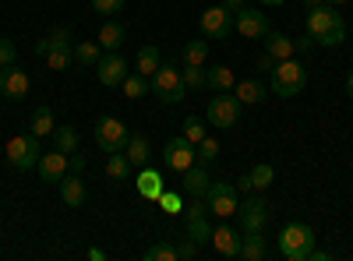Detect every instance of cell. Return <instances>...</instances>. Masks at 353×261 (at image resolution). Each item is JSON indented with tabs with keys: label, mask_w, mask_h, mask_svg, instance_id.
Instances as JSON below:
<instances>
[{
	"label": "cell",
	"mask_w": 353,
	"mask_h": 261,
	"mask_svg": "<svg viewBox=\"0 0 353 261\" xmlns=\"http://www.w3.org/2000/svg\"><path fill=\"white\" fill-rule=\"evenodd\" d=\"M269 78H272V96L293 99V96L304 92V85H307V67H304L301 61H293V56H286V61L276 64V71H272Z\"/></svg>",
	"instance_id": "3"
},
{
	"label": "cell",
	"mask_w": 353,
	"mask_h": 261,
	"mask_svg": "<svg viewBox=\"0 0 353 261\" xmlns=\"http://www.w3.org/2000/svg\"><path fill=\"white\" fill-rule=\"evenodd\" d=\"M346 96H350V99H353V71H350V74H346Z\"/></svg>",
	"instance_id": "53"
},
{
	"label": "cell",
	"mask_w": 353,
	"mask_h": 261,
	"mask_svg": "<svg viewBox=\"0 0 353 261\" xmlns=\"http://www.w3.org/2000/svg\"><path fill=\"white\" fill-rule=\"evenodd\" d=\"M121 89H124L128 99H141V96H149V78H141V74L134 71V74H128V78L121 81Z\"/></svg>",
	"instance_id": "36"
},
{
	"label": "cell",
	"mask_w": 353,
	"mask_h": 261,
	"mask_svg": "<svg viewBox=\"0 0 353 261\" xmlns=\"http://www.w3.org/2000/svg\"><path fill=\"white\" fill-rule=\"evenodd\" d=\"M106 177H110V180H128V177H131V159H128L124 152H110V159H106Z\"/></svg>",
	"instance_id": "31"
},
{
	"label": "cell",
	"mask_w": 353,
	"mask_h": 261,
	"mask_svg": "<svg viewBox=\"0 0 353 261\" xmlns=\"http://www.w3.org/2000/svg\"><path fill=\"white\" fill-rule=\"evenodd\" d=\"M68 163H71V169H68V173H81V169H85V156H74V152H71V156H68Z\"/></svg>",
	"instance_id": "48"
},
{
	"label": "cell",
	"mask_w": 353,
	"mask_h": 261,
	"mask_svg": "<svg viewBox=\"0 0 353 261\" xmlns=\"http://www.w3.org/2000/svg\"><path fill=\"white\" fill-rule=\"evenodd\" d=\"M241 240H244V233H233V226L212 229V247L219 258H241Z\"/></svg>",
	"instance_id": "16"
},
{
	"label": "cell",
	"mask_w": 353,
	"mask_h": 261,
	"mask_svg": "<svg viewBox=\"0 0 353 261\" xmlns=\"http://www.w3.org/2000/svg\"><path fill=\"white\" fill-rule=\"evenodd\" d=\"M8 163L18 169V173H25V169H32L36 163H39V138L28 131V134H14L11 141H8Z\"/></svg>",
	"instance_id": "7"
},
{
	"label": "cell",
	"mask_w": 353,
	"mask_h": 261,
	"mask_svg": "<svg viewBox=\"0 0 353 261\" xmlns=\"http://www.w3.org/2000/svg\"><path fill=\"white\" fill-rule=\"evenodd\" d=\"M198 28H201L205 39H226V36H233V14L223 4L205 8L201 18H198Z\"/></svg>",
	"instance_id": "9"
},
{
	"label": "cell",
	"mask_w": 353,
	"mask_h": 261,
	"mask_svg": "<svg viewBox=\"0 0 353 261\" xmlns=\"http://www.w3.org/2000/svg\"><path fill=\"white\" fill-rule=\"evenodd\" d=\"M276 64H279V61H276L272 53H261V56H258V71H261V74H272Z\"/></svg>",
	"instance_id": "46"
},
{
	"label": "cell",
	"mask_w": 353,
	"mask_h": 261,
	"mask_svg": "<svg viewBox=\"0 0 353 261\" xmlns=\"http://www.w3.org/2000/svg\"><path fill=\"white\" fill-rule=\"evenodd\" d=\"M241 109H244V103H241L237 96L216 92V96L209 99V109H205V117H209L212 127L230 131V127H237V124H241Z\"/></svg>",
	"instance_id": "5"
},
{
	"label": "cell",
	"mask_w": 353,
	"mask_h": 261,
	"mask_svg": "<svg viewBox=\"0 0 353 261\" xmlns=\"http://www.w3.org/2000/svg\"><path fill=\"white\" fill-rule=\"evenodd\" d=\"M336 25H343V14L332 4H314L307 11V36H314V43L325 36V32H332Z\"/></svg>",
	"instance_id": "14"
},
{
	"label": "cell",
	"mask_w": 353,
	"mask_h": 261,
	"mask_svg": "<svg viewBox=\"0 0 353 261\" xmlns=\"http://www.w3.org/2000/svg\"><path fill=\"white\" fill-rule=\"evenodd\" d=\"M74 61H78L81 67H96V64L103 61V46H99L96 39L78 43V46H74Z\"/></svg>",
	"instance_id": "29"
},
{
	"label": "cell",
	"mask_w": 353,
	"mask_h": 261,
	"mask_svg": "<svg viewBox=\"0 0 353 261\" xmlns=\"http://www.w3.org/2000/svg\"><path fill=\"white\" fill-rule=\"evenodd\" d=\"M149 92L166 106H176V103L188 99V85H184V74H181V67H176V61L159 64V71L149 78Z\"/></svg>",
	"instance_id": "1"
},
{
	"label": "cell",
	"mask_w": 353,
	"mask_h": 261,
	"mask_svg": "<svg viewBox=\"0 0 353 261\" xmlns=\"http://www.w3.org/2000/svg\"><path fill=\"white\" fill-rule=\"evenodd\" d=\"M36 169H39V180H43V184H61V180L68 177V169H71V163H68V152L53 149V152L39 156Z\"/></svg>",
	"instance_id": "15"
},
{
	"label": "cell",
	"mask_w": 353,
	"mask_h": 261,
	"mask_svg": "<svg viewBox=\"0 0 353 261\" xmlns=\"http://www.w3.org/2000/svg\"><path fill=\"white\" fill-rule=\"evenodd\" d=\"M293 43H297V53H307L314 46V36H301V39H293Z\"/></svg>",
	"instance_id": "49"
},
{
	"label": "cell",
	"mask_w": 353,
	"mask_h": 261,
	"mask_svg": "<svg viewBox=\"0 0 353 261\" xmlns=\"http://www.w3.org/2000/svg\"><path fill=\"white\" fill-rule=\"evenodd\" d=\"M124 156L131 159V166H149V156H152V149H149V138L145 134H131L128 138V145H124Z\"/></svg>",
	"instance_id": "24"
},
{
	"label": "cell",
	"mask_w": 353,
	"mask_h": 261,
	"mask_svg": "<svg viewBox=\"0 0 353 261\" xmlns=\"http://www.w3.org/2000/svg\"><path fill=\"white\" fill-rule=\"evenodd\" d=\"M191 145H198L201 138H205V121L201 117H194V113H191V117H184V131H181Z\"/></svg>",
	"instance_id": "40"
},
{
	"label": "cell",
	"mask_w": 353,
	"mask_h": 261,
	"mask_svg": "<svg viewBox=\"0 0 353 261\" xmlns=\"http://www.w3.org/2000/svg\"><path fill=\"white\" fill-rule=\"evenodd\" d=\"M68 43H71V28H53V32H50L46 39H39V43H36V53H39V56H46L53 46H68Z\"/></svg>",
	"instance_id": "35"
},
{
	"label": "cell",
	"mask_w": 353,
	"mask_h": 261,
	"mask_svg": "<svg viewBox=\"0 0 353 261\" xmlns=\"http://www.w3.org/2000/svg\"><path fill=\"white\" fill-rule=\"evenodd\" d=\"M237 191H244V194H251L254 191V184H251V173H244V177H237V184H233Z\"/></svg>",
	"instance_id": "47"
},
{
	"label": "cell",
	"mask_w": 353,
	"mask_h": 261,
	"mask_svg": "<svg viewBox=\"0 0 353 261\" xmlns=\"http://www.w3.org/2000/svg\"><path fill=\"white\" fill-rule=\"evenodd\" d=\"M219 4H223V8L230 11V14H237V11L244 8V0H219Z\"/></svg>",
	"instance_id": "50"
},
{
	"label": "cell",
	"mask_w": 353,
	"mask_h": 261,
	"mask_svg": "<svg viewBox=\"0 0 353 261\" xmlns=\"http://www.w3.org/2000/svg\"><path fill=\"white\" fill-rule=\"evenodd\" d=\"M159 64H163V56H159V46H152V43H145V46L138 50V61H134V71H138L141 78H152V74L159 71Z\"/></svg>",
	"instance_id": "23"
},
{
	"label": "cell",
	"mask_w": 353,
	"mask_h": 261,
	"mask_svg": "<svg viewBox=\"0 0 353 261\" xmlns=\"http://www.w3.org/2000/svg\"><path fill=\"white\" fill-rule=\"evenodd\" d=\"M61 201L68 209H81L88 201V191H85V180L78 177V173H68V177L61 180Z\"/></svg>",
	"instance_id": "17"
},
{
	"label": "cell",
	"mask_w": 353,
	"mask_h": 261,
	"mask_svg": "<svg viewBox=\"0 0 353 261\" xmlns=\"http://www.w3.org/2000/svg\"><path fill=\"white\" fill-rule=\"evenodd\" d=\"M233 96H237L244 106H258V103H265V96H269V92H265V85L258 78H248V81L233 85Z\"/></svg>",
	"instance_id": "22"
},
{
	"label": "cell",
	"mask_w": 353,
	"mask_h": 261,
	"mask_svg": "<svg viewBox=\"0 0 353 261\" xmlns=\"http://www.w3.org/2000/svg\"><path fill=\"white\" fill-rule=\"evenodd\" d=\"M28 92H32V78H28L21 67H14V64L0 67V96L11 99V103H21Z\"/></svg>",
	"instance_id": "10"
},
{
	"label": "cell",
	"mask_w": 353,
	"mask_h": 261,
	"mask_svg": "<svg viewBox=\"0 0 353 261\" xmlns=\"http://www.w3.org/2000/svg\"><path fill=\"white\" fill-rule=\"evenodd\" d=\"M14 61H18V46H14V39L0 36V67H8V64H14Z\"/></svg>",
	"instance_id": "42"
},
{
	"label": "cell",
	"mask_w": 353,
	"mask_h": 261,
	"mask_svg": "<svg viewBox=\"0 0 353 261\" xmlns=\"http://www.w3.org/2000/svg\"><path fill=\"white\" fill-rule=\"evenodd\" d=\"M205 209L219 219H233L241 209V191L233 184H223V180H212L209 191H205Z\"/></svg>",
	"instance_id": "4"
},
{
	"label": "cell",
	"mask_w": 353,
	"mask_h": 261,
	"mask_svg": "<svg viewBox=\"0 0 353 261\" xmlns=\"http://www.w3.org/2000/svg\"><path fill=\"white\" fill-rule=\"evenodd\" d=\"M241 258H244V261H265V258H269V244H265V237H261V233H244V240H241Z\"/></svg>",
	"instance_id": "27"
},
{
	"label": "cell",
	"mask_w": 353,
	"mask_h": 261,
	"mask_svg": "<svg viewBox=\"0 0 353 261\" xmlns=\"http://www.w3.org/2000/svg\"><path fill=\"white\" fill-rule=\"evenodd\" d=\"M181 74H184L188 92H201V89H205V67H191V64H184Z\"/></svg>",
	"instance_id": "39"
},
{
	"label": "cell",
	"mask_w": 353,
	"mask_h": 261,
	"mask_svg": "<svg viewBox=\"0 0 353 261\" xmlns=\"http://www.w3.org/2000/svg\"><path fill=\"white\" fill-rule=\"evenodd\" d=\"M205 61H209V43H205V39H191V43L184 46V64L205 67Z\"/></svg>",
	"instance_id": "33"
},
{
	"label": "cell",
	"mask_w": 353,
	"mask_h": 261,
	"mask_svg": "<svg viewBox=\"0 0 353 261\" xmlns=\"http://www.w3.org/2000/svg\"><path fill=\"white\" fill-rule=\"evenodd\" d=\"M212 222L205 219V216H191L188 219V240H194L198 247H205V244H212Z\"/></svg>",
	"instance_id": "28"
},
{
	"label": "cell",
	"mask_w": 353,
	"mask_h": 261,
	"mask_svg": "<svg viewBox=\"0 0 353 261\" xmlns=\"http://www.w3.org/2000/svg\"><path fill=\"white\" fill-rule=\"evenodd\" d=\"M88 261H106V251H99V247H88Z\"/></svg>",
	"instance_id": "51"
},
{
	"label": "cell",
	"mask_w": 353,
	"mask_h": 261,
	"mask_svg": "<svg viewBox=\"0 0 353 261\" xmlns=\"http://www.w3.org/2000/svg\"><path fill=\"white\" fill-rule=\"evenodd\" d=\"M128 4V0H92V8H96V14H103V18H110V14H117Z\"/></svg>",
	"instance_id": "43"
},
{
	"label": "cell",
	"mask_w": 353,
	"mask_h": 261,
	"mask_svg": "<svg viewBox=\"0 0 353 261\" xmlns=\"http://www.w3.org/2000/svg\"><path fill=\"white\" fill-rule=\"evenodd\" d=\"M350 169H353V163H350Z\"/></svg>",
	"instance_id": "55"
},
{
	"label": "cell",
	"mask_w": 353,
	"mask_h": 261,
	"mask_svg": "<svg viewBox=\"0 0 353 261\" xmlns=\"http://www.w3.org/2000/svg\"><path fill=\"white\" fill-rule=\"evenodd\" d=\"M92 138H96L99 149L110 156V152H124V145H128L131 131H128V124H121L117 117H99L96 127H92Z\"/></svg>",
	"instance_id": "6"
},
{
	"label": "cell",
	"mask_w": 353,
	"mask_h": 261,
	"mask_svg": "<svg viewBox=\"0 0 353 261\" xmlns=\"http://www.w3.org/2000/svg\"><path fill=\"white\" fill-rule=\"evenodd\" d=\"M50 138H53V149H61V152H68V156L78 149V131H74L71 124H57Z\"/></svg>",
	"instance_id": "30"
},
{
	"label": "cell",
	"mask_w": 353,
	"mask_h": 261,
	"mask_svg": "<svg viewBox=\"0 0 353 261\" xmlns=\"http://www.w3.org/2000/svg\"><path fill=\"white\" fill-rule=\"evenodd\" d=\"M181 177H184V191H188L191 198H205V191H209V184H212V177H209V169H205V163H201V166H198V163L188 166Z\"/></svg>",
	"instance_id": "18"
},
{
	"label": "cell",
	"mask_w": 353,
	"mask_h": 261,
	"mask_svg": "<svg viewBox=\"0 0 353 261\" xmlns=\"http://www.w3.org/2000/svg\"><path fill=\"white\" fill-rule=\"evenodd\" d=\"M96 74H99V81L106 85V89H117V85L131 74V64L121 56V50H113V53H103V61L96 64Z\"/></svg>",
	"instance_id": "13"
},
{
	"label": "cell",
	"mask_w": 353,
	"mask_h": 261,
	"mask_svg": "<svg viewBox=\"0 0 353 261\" xmlns=\"http://www.w3.org/2000/svg\"><path fill=\"white\" fill-rule=\"evenodd\" d=\"M314 4H332V8H339V4H350V0H311V8Z\"/></svg>",
	"instance_id": "52"
},
{
	"label": "cell",
	"mask_w": 353,
	"mask_h": 261,
	"mask_svg": "<svg viewBox=\"0 0 353 261\" xmlns=\"http://www.w3.org/2000/svg\"><path fill=\"white\" fill-rule=\"evenodd\" d=\"M272 180H276V169H272L269 163H258V166L251 169V184H254V191H269Z\"/></svg>",
	"instance_id": "37"
},
{
	"label": "cell",
	"mask_w": 353,
	"mask_h": 261,
	"mask_svg": "<svg viewBox=\"0 0 353 261\" xmlns=\"http://www.w3.org/2000/svg\"><path fill=\"white\" fill-rule=\"evenodd\" d=\"M194 152H198V159H201L205 166H209V163H216V159H219V141L205 134V138L194 145Z\"/></svg>",
	"instance_id": "38"
},
{
	"label": "cell",
	"mask_w": 353,
	"mask_h": 261,
	"mask_svg": "<svg viewBox=\"0 0 353 261\" xmlns=\"http://www.w3.org/2000/svg\"><path fill=\"white\" fill-rule=\"evenodd\" d=\"M265 53H272L276 61H286V56H297V43L283 32H269L265 36Z\"/></svg>",
	"instance_id": "25"
},
{
	"label": "cell",
	"mask_w": 353,
	"mask_h": 261,
	"mask_svg": "<svg viewBox=\"0 0 353 261\" xmlns=\"http://www.w3.org/2000/svg\"><path fill=\"white\" fill-rule=\"evenodd\" d=\"M159 209H163L166 216H181V212H184V201H181V194L163 191V194H159Z\"/></svg>",
	"instance_id": "41"
},
{
	"label": "cell",
	"mask_w": 353,
	"mask_h": 261,
	"mask_svg": "<svg viewBox=\"0 0 353 261\" xmlns=\"http://www.w3.org/2000/svg\"><path fill=\"white\" fill-rule=\"evenodd\" d=\"M261 4H265V8H283L286 0H261Z\"/></svg>",
	"instance_id": "54"
},
{
	"label": "cell",
	"mask_w": 353,
	"mask_h": 261,
	"mask_svg": "<svg viewBox=\"0 0 353 261\" xmlns=\"http://www.w3.org/2000/svg\"><path fill=\"white\" fill-rule=\"evenodd\" d=\"M134 184H138V194L149 198V201H159V194L166 191V187H163V177H159L156 169H149V166H141V173L134 177Z\"/></svg>",
	"instance_id": "19"
},
{
	"label": "cell",
	"mask_w": 353,
	"mask_h": 261,
	"mask_svg": "<svg viewBox=\"0 0 353 261\" xmlns=\"http://www.w3.org/2000/svg\"><path fill=\"white\" fill-rule=\"evenodd\" d=\"M71 61H74L71 43H68V46H53V50L46 53V67H50V71H64V67H71Z\"/></svg>",
	"instance_id": "34"
},
{
	"label": "cell",
	"mask_w": 353,
	"mask_h": 261,
	"mask_svg": "<svg viewBox=\"0 0 353 261\" xmlns=\"http://www.w3.org/2000/svg\"><path fill=\"white\" fill-rule=\"evenodd\" d=\"M198 254V244L194 240H184V244H176V258H181V261H191Z\"/></svg>",
	"instance_id": "45"
},
{
	"label": "cell",
	"mask_w": 353,
	"mask_h": 261,
	"mask_svg": "<svg viewBox=\"0 0 353 261\" xmlns=\"http://www.w3.org/2000/svg\"><path fill=\"white\" fill-rule=\"evenodd\" d=\"M194 159H198V152H194V145H191L184 134H176V138H170V141H166V149H163V163H166L170 169L184 173L188 166H194Z\"/></svg>",
	"instance_id": "12"
},
{
	"label": "cell",
	"mask_w": 353,
	"mask_h": 261,
	"mask_svg": "<svg viewBox=\"0 0 353 261\" xmlns=\"http://www.w3.org/2000/svg\"><path fill=\"white\" fill-rule=\"evenodd\" d=\"M53 109L46 106V103H39L36 109H32V121H28V131H32L36 138H46V134H53Z\"/></svg>",
	"instance_id": "26"
},
{
	"label": "cell",
	"mask_w": 353,
	"mask_h": 261,
	"mask_svg": "<svg viewBox=\"0 0 353 261\" xmlns=\"http://www.w3.org/2000/svg\"><path fill=\"white\" fill-rule=\"evenodd\" d=\"M343 39H346V25H336L332 32H325V36L318 39V46H325V50H332V46H339Z\"/></svg>",
	"instance_id": "44"
},
{
	"label": "cell",
	"mask_w": 353,
	"mask_h": 261,
	"mask_svg": "<svg viewBox=\"0 0 353 261\" xmlns=\"http://www.w3.org/2000/svg\"><path fill=\"white\" fill-rule=\"evenodd\" d=\"M141 258H145V261H181V258H176V244H170V240H156V244H149Z\"/></svg>",
	"instance_id": "32"
},
{
	"label": "cell",
	"mask_w": 353,
	"mask_h": 261,
	"mask_svg": "<svg viewBox=\"0 0 353 261\" xmlns=\"http://www.w3.org/2000/svg\"><path fill=\"white\" fill-rule=\"evenodd\" d=\"M276 247L286 261H311V254L318 247V237H314V229L307 222H290V226H283Z\"/></svg>",
	"instance_id": "2"
},
{
	"label": "cell",
	"mask_w": 353,
	"mask_h": 261,
	"mask_svg": "<svg viewBox=\"0 0 353 261\" xmlns=\"http://www.w3.org/2000/svg\"><path fill=\"white\" fill-rule=\"evenodd\" d=\"M124 39H128V28H124L121 21H106V25L99 28V36H96V43H99L106 53L121 50V46H124Z\"/></svg>",
	"instance_id": "20"
},
{
	"label": "cell",
	"mask_w": 353,
	"mask_h": 261,
	"mask_svg": "<svg viewBox=\"0 0 353 261\" xmlns=\"http://www.w3.org/2000/svg\"><path fill=\"white\" fill-rule=\"evenodd\" d=\"M241 229L244 233H265V226H269V205H265V198L261 194H248L241 201Z\"/></svg>",
	"instance_id": "8"
},
{
	"label": "cell",
	"mask_w": 353,
	"mask_h": 261,
	"mask_svg": "<svg viewBox=\"0 0 353 261\" xmlns=\"http://www.w3.org/2000/svg\"><path fill=\"white\" fill-rule=\"evenodd\" d=\"M233 67L226 64H216V67H205V89H212V92H230L233 89Z\"/></svg>",
	"instance_id": "21"
},
{
	"label": "cell",
	"mask_w": 353,
	"mask_h": 261,
	"mask_svg": "<svg viewBox=\"0 0 353 261\" xmlns=\"http://www.w3.org/2000/svg\"><path fill=\"white\" fill-rule=\"evenodd\" d=\"M233 28H237V36H244V39H265L272 32L269 18H265L261 11H254V8H248V4L237 11V18H233Z\"/></svg>",
	"instance_id": "11"
}]
</instances>
